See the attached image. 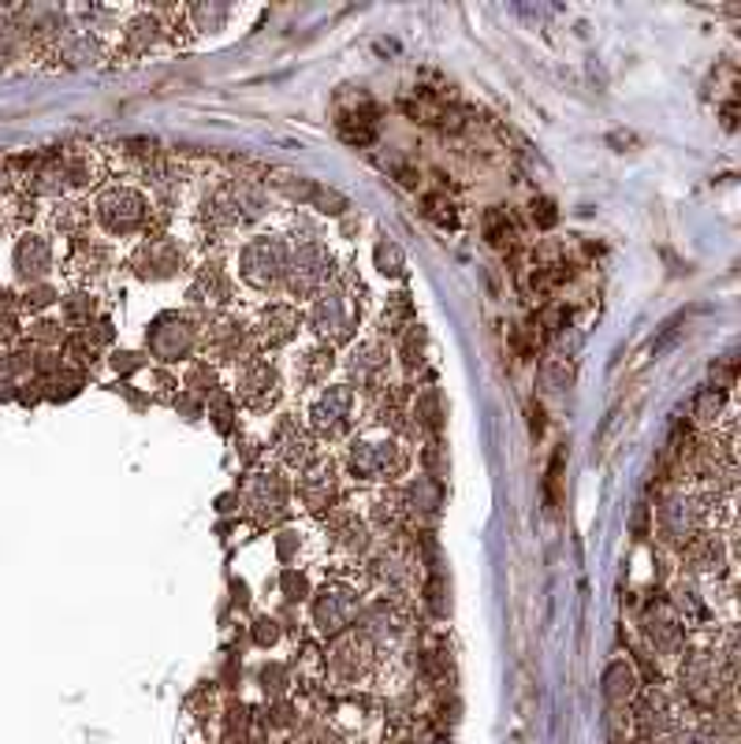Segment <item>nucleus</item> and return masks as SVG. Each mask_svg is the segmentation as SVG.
<instances>
[{"label": "nucleus", "mask_w": 741, "mask_h": 744, "mask_svg": "<svg viewBox=\"0 0 741 744\" xmlns=\"http://www.w3.org/2000/svg\"><path fill=\"white\" fill-rule=\"evenodd\" d=\"M242 276H247V283H253V287L269 291L276 287L280 276L287 272V253H284V242L280 239H253L242 247Z\"/></svg>", "instance_id": "1"}, {"label": "nucleus", "mask_w": 741, "mask_h": 744, "mask_svg": "<svg viewBox=\"0 0 741 744\" xmlns=\"http://www.w3.org/2000/svg\"><path fill=\"white\" fill-rule=\"evenodd\" d=\"M97 212H101V220H105V228H109V231L127 234V231L142 228L145 201L134 190H109L101 198V205H97Z\"/></svg>", "instance_id": "2"}, {"label": "nucleus", "mask_w": 741, "mask_h": 744, "mask_svg": "<svg viewBox=\"0 0 741 744\" xmlns=\"http://www.w3.org/2000/svg\"><path fill=\"white\" fill-rule=\"evenodd\" d=\"M355 611H358V595L344 589V584H331V589L320 592L314 603V619L325 633L344 630V625L355 619Z\"/></svg>", "instance_id": "3"}, {"label": "nucleus", "mask_w": 741, "mask_h": 744, "mask_svg": "<svg viewBox=\"0 0 741 744\" xmlns=\"http://www.w3.org/2000/svg\"><path fill=\"white\" fill-rule=\"evenodd\" d=\"M395 466V444L392 439H362L350 450V469L366 481H380L388 477V469Z\"/></svg>", "instance_id": "4"}, {"label": "nucleus", "mask_w": 741, "mask_h": 744, "mask_svg": "<svg viewBox=\"0 0 741 744\" xmlns=\"http://www.w3.org/2000/svg\"><path fill=\"white\" fill-rule=\"evenodd\" d=\"M350 406H355V398L347 387H328L314 403V428L325 436H339L350 420Z\"/></svg>", "instance_id": "5"}, {"label": "nucleus", "mask_w": 741, "mask_h": 744, "mask_svg": "<svg viewBox=\"0 0 741 744\" xmlns=\"http://www.w3.org/2000/svg\"><path fill=\"white\" fill-rule=\"evenodd\" d=\"M328 253L320 250V247H306V250H298V258H295V269H291V291L295 295H306V291H314L320 280L328 276Z\"/></svg>", "instance_id": "6"}, {"label": "nucleus", "mask_w": 741, "mask_h": 744, "mask_svg": "<svg viewBox=\"0 0 741 744\" xmlns=\"http://www.w3.org/2000/svg\"><path fill=\"white\" fill-rule=\"evenodd\" d=\"M48 269H53V250H48V242L45 239H23L15 247V272L23 280H45L48 276Z\"/></svg>", "instance_id": "7"}, {"label": "nucleus", "mask_w": 741, "mask_h": 744, "mask_svg": "<svg viewBox=\"0 0 741 744\" xmlns=\"http://www.w3.org/2000/svg\"><path fill=\"white\" fill-rule=\"evenodd\" d=\"M239 395L247 398L250 406H269V403H276V395H280L276 372H272L269 365H250L247 372H242Z\"/></svg>", "instance_id": "8"}, {"label": "nucleus", "mask_w": 741, "mask_h": 744, "mask_svg": "<svg viewBox=\"0 0 741 744\" xmlns=\"http://www.w3.org/2000/svg\"><path fill=\"white\" fill-rule=\"evenodd\" d=\"M682 681H686V689L694 692L697 700H716V692H719L716 659H708V655H694V659L686 663V670H682Z\"/></svg>", "instance_id": "9"}, {"label": "nucleus", "mask_w": 741, "mask_h": 744, "mask_svg": "<svg viewBox=\"0 0 741 744\" xmlns=\"http://www.w3.org/2000/svg\"><path fill=\"white\" fill-rule=\"evenodd\" d=\"M314 328L320 331V336H339V331L347 328V298L339 295V291H328V295L317 298L314 306Z\"/></svg>", "instance_id": "10"}, {"label": "nucleus", "mask_w": 741, "mask_h": 744, "mask_svg": "<svg viewBox=\"0 0 741 744\" xmlns=\"http://www.w3.org/2000/svg\"><path fill=\"white\" fill-rule=\"evenodd\" d=\"M302 499H306L314 511L328 506V499H331V469H314V473L302 481Z\"/></svg>", "instance_id": "11"}, {"label": "nucleus", "mask_w": 741, "mask_h": 744, "mask_svg": "<svg viewBox=\"0 0 741 744\" xmlns=\"http://www.w3.org/2000/svg\"><path fill=\"white\" fill-rule=\"evenodd\" d=\"M611 703H626L633 697V674L626 667H611L608 670V685H603Z\"/></svg>", "instance_id": "12"}]
</instances>
